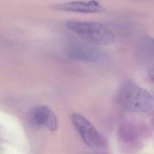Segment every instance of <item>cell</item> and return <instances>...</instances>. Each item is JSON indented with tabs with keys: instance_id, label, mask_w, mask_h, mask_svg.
<instances>
[{
	"instance_id": "cell-3",
	"label": "cell",
	"mask_w": 154,
	"mask_h": 154,
	"mask_svg": "<svg viewBox=\"0 0 154 154\" xmlns=\"http://www.w3.org/2000/svg\"><path fill=\"white\" fill-rule=\"evenodd\" d=\"M147 131L144 127L128 120L121 122L118 129V140L123 150L136 152L144 146Z\"/></svg>"
},
{
	"instance_id": "cell-9",
	"label": "cell",
	"mask_w": 154,
	"mask_h": 154,
	"mask_svg": "<svg viewBox=\"0 0 154 154\" xmlns=\"http://www.w3.org/2000/svg\"><path fill=\"white\" fill-rule=\"evenodd\" d=\"M148 74L149 78L154 82V68L150 69L148 72Z\"/></svg>"
},
{
	"instance_id": "cell-4",
	"label": "cell",
	"mask_w": 154,
	"mask_h": 154,
	"mask_svg": "<svg viewBox=\"0 0 154 154\" xmlns=\"http://www.w3.org/2000/svg\"><path fill=\"white\" fill-rule=\"evenodd\" d=\"M65 53L71 58L89 63H98L104 60L106 52L97 45L82 42H71L64 48Z\"/></svg>"
},
{
	"instance_id": "cell-1",
	"label": "cell",
	"mask_w": 154,
	"mask_h": 154,
	"mask_svg": "<svg viewBox=\"0 0 154 154\" xmlns=\"http://www.w3.org/2000/svg\"><path fill=\"white\" fill-rule=\"evenodd\" d=\"M117 99L124 109L137 113L148 112L154 104V97L149 91L131 82L125 83L121 87Z\"/></svg>"
},
{
	"instance_id": "cell-5",
	"label": "cell",
	"mask_w": 154,
	"mask_h": 154,
	"mask_svg": "<svg viewBox=\"0 0 154 154\" xmlns=\"http://www.w3.org/2000/svg\"><path fill=\"white\" fill-rule=\"evenodd\" d=\"M72 121L86 146L94 149H100L106 147L104 138L86 118L78 113L72 115Z\"/></svg>"
},
{
	"instance_id": "cell-2",
	"label": "cell",
	"mask_w": 154,
	"mask_h": 154,
	"mask_svg": "<svg viewBox=\"0 0 154 154\" xmlns=\"http://www.w3.org/2000/svg\"><path fill=\"white\" fill-rule=\"evenodd\" d=\"M66 26L81 39L95 45H109L116 40L111 30L98 22L69 20L66 23Z\"/></svg>"
},
{
	"instance_id": "cell-8",
	"label": "cell",
	"mask_w": 154,
	"mask_h": 154,
	"mask_svg": "<svg viewBox=\"0 0 154 154\" xmlns=\"http://www.w3.org/2000/svg\"><path fill=\"white\" fill-rule=\"evenodd\" d=\"M138 56L145 60L154 59V37L143 36L139 41L137 49Z\"/></svg>"
},
{
	"instance_id": "cell-6",
	"label": "cell",
	"mask_w": 154,
	"mask_h": 154,
	"mask_svg": "<svg viewBox=\"0 0 154 154\" xmlns=\"http://www.w3.org/2000/svg\"><path fill=\"white\" fill-rule=\"evenodd\" d=\"M29 120L34 127L45 128L51 131H55L58 127L55 114L45 105H38L33 108L29 113Z\"/></svg>"
},
{
	"instance_id": "cell-10",
	"label": "cell",
	"mask_w": 154,
	"mask_h": 154,
	"mask_svg": "<svg viewBox=\"0 0 154 154\" xmlns=\"http://www.w3.org/2000/svg\"><path fill=\"white\" fill-rule=\"evenodd\" d=\"M152 126H153V128H154V118H153V120H152Z\"/></svg>"
},
{
	"instance_id": "cell-7",
	"label": "cell",
	"mask_w": 154,
	"mask_h": 154,
	"mask_svg": "<svg viewBox=\"0 0 154 154\" xmlns=\"http://www.w3.org/2000/svg\"><path fill=\"white\" fill-rule=\"evenodd\" d=\"M52 8L56 10L75 13L92 14L99 13L103 11L102 7L95 0L90 1H76L54 5Z\"/></svg>"
}]
</instances>
